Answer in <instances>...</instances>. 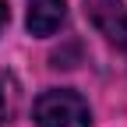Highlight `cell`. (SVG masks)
<instances>
[{"label": "cell", "mask_w": 127, "mask_h": 127, "mask_svg": "<svg viewBox=\"0 0 127 127\" xmlns=\"http://www.w3.org/2000/svg\"><path fill=\"white\" fill-rule=\"evenodd\" d=\"M85 4H88L92 21L99 25L113 42L127 46V7L120 4V0H85Z\"/></svg>", "instance_id": "7a4b0ae2"}, {"label": "cell", "mask_w": 127, "mask_h": 127, "mask_svg": "<svg viewBox=\"0 0 127 127\" xmlns=\"http://www.w3.org/2000/svg\"><path fill=\"white\" fill-rule=\"evenodd\" d=\"M4 113H7V102H4V88H0V120H4Z\"/></svg>", "instance_id": "5b68a950"}, {"label": "cell", "mask_w": 127, "mask_h": 127, "mask_svg": "<svg viewBox=\"0 0 127 127\" xmlns=\"http://www.w3.org/2000/svg\"><path fill=\"white\" fill-rule=\"evenodd\" d=\"M64 14H67V4L64 0H28L25 25H28L32 35H53L64 25Z\"/></svg>", "instance_id": "3957f363"}, {"label": "cell", "mask_w": 127, "mask_h": 127, "mask_svg": "<svg viewBox=\"0 0 127 127\" xmlns=\"http://www.w3.org/2000/svg\"><path fill=\"white\" fill-rule=\"evenodd\" d=\"M4 25H7V4L0 0V28H4Z\"/></svg>", "instance_id": "277c9868"}, {"label": "cell", "mask_w": 127, "mask_h": 127, "mask_svg": "<svg viewBox=\"0 0 127 127\" xmlns=\"http://www.w3.org/2000/svg\"><path fill=\"white\" fill-rule=\"evenodd\" d=\"M35 127H92V109L71 88H50L35 99Z\"/></svg>", "instance_id": "6da1fadb"}]
</instances>
